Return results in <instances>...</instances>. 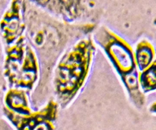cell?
<instances>
[{
  "mask_svg": "<svg viewBox=\"0 0 156 130\" xmlns=\"http://www.w3.org/2000/svg\"><path fill=\"white\" fill-rule=\"evenodd\" d=\"M154 52L151 45H140L137 49V62L141 69L146 68L149 64H150L152 58L153 56Z\"/></svg>",
  "mask_w": 156,
  "mask_h": 130,
  "instance_id": "6da1fadb",
  "label": "cell"
},
{
  "mask_svg": "<svg viewBox=\"0 0 156 130\" xmlns=\"http://www.w3.org/2000/svg\"><path fill=\"white\" fill-rule=\"evenodd\" d=\"M155 63L146 70L140 77V82L143 89L149 91L155 88Z\"/></svg>",
  "mask_w": 156,
  "mask_h": 130,
  "instance_id": "7a4b0ae2",
  "label": "cell"
}]
</instances>
